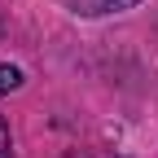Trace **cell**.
Instances as JSON below:
<instances>
[{"label":"cell","instance_id":"2","mask_svg":"<svg viewBox=\"0 0 158 158\" xmlns=\"http://www.w3.org/2000/svg\"><path fill=\"white\" fill-rule=\"evenodd\" d=\"M0 158H13V136H9V123L0 118Z\"/></svg>","mask_w":158,"mask_h":158},{"label":"cell","instance_id":"1","mask_svg":"<svg viewBox=\"0 0 158 158\" xmlns=\"http://www.w3.org/2000/svg\"><path fill=\"white\" fill-rule=\"evenodd\" d=\"M18 88H22V70H18V66H0V97H5V92H18Z\"/></svg>","mask_w":158,"mask_h":158},{"label":"cell","instance_id":"3","mask_svg":"<svg viewBox=\"0 0 158 158\" xmlns=\"http://www.w3.org/2000/svg\"><path fill=\"white\" fill-rule=\"evenodd\" d=\"M141 0H106V9H114V13H123V9H136Z\"/></svg>","mask_w":158,"mask_h":158}]
</instances>
